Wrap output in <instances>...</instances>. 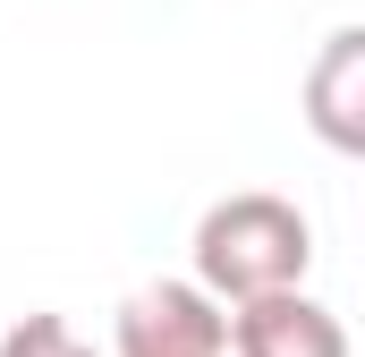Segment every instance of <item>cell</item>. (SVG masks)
Returning <instances> with one entry per match:
<instances>
[{"label": "cell", "mask_w": 365, "mask_h": 357, "mask_svg": "<svg viewBox=\"0 0 365 357\" xmlns=\"http://www.w3.org/2000/svg\"><path fill=\"white\" fill-rule=\"evenodd\" d=\"M314 272V221L272 196V187H238L221 204H204L195 221V289H212L221 306L238 298H264V289H297Z\"/></svg>", "instance_id": "1"}, {"label": "cell", "mask_w": 365, "mask_h": 357, "mask_svg": "<svg viewBox=\"0 0 365 357\" xmlns=\"http://www.w3.org/2000/svg\"><path fill=\"white\" fill-rule=\"evenodd\" d=\"M221 357H230V349H221Z\"/></svg>", "instance_id": "6"}, {"label": "cell", "mask_w": 365, "mask_h": 357, "mask_svg": "<svg viewBox=\"0 0 365 357\" xmlns=\"http://www.w3.org/2000/svg\"><path fill=\"white\" fill-rule=\"evenodd\" d=\"M119 357H221L230 349V306L195 281H153L119 306Z\"/></svg>", "instance_id": "2"}, {"label": "cell", "mask_w": 365, "mask_h": 357, "mask_svg": "<svg viewBox=\"0 0 365 357\" xmlns=\"http://www.w3.org/2000/svg\"><path fill=\"white\" fill-rule=\"evenodd\" d=\"M0 357H93V341L68 315H17V323L0 332Z\"/></svg>", "instance_id": "5"}, {"label": "cell", "mask_w": 365, "mask_h": 357, "mask_svg": "<svg viewBox=\"0 0 365 357\" xmlns=\"http://www.w3.org/2000/svg\"><path fill=\"white\" fill-rule=\"evenodd\" d=\"M306 128L331 154H365V26H331L306 69Z\"/></svg>", "instance_id": "4"}, {"label": "cell", "mask_w": 365, "mask_h": 357, "mask_svg": "<svg viewBox=\"0 0 365 357\" xmlns=\"http://www.w3.org/2000/svg\"><path fill=\"white\" fill-rule=\"evenodd\" d=\"M230 357H349V323L297 289H264L230 306Z\"/></svg>", "instance_id": "3"}]
</instances>
